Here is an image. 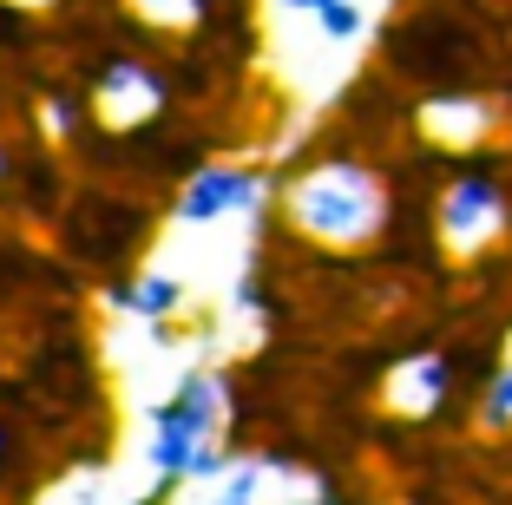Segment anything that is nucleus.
<instances>
[{"label":"nucleus","mask_w":512,"mask_h":505,"mask_svg":"<svg viewBox=\"0 0 512 505\" xmlns=\"http://www.w3.org/2000/svg\"><path fill=\"white\" fill-rule=\"evenodd\" d=\"M276 204H283V223L302 243L335 250V256L381 243L388 223H394L388 178H381L368 158H309V164H296L283 178V191H276Z\"/></svg>","instance_id":"obj_1"},{"label":"nucleus","mask_w":512,"mask_h":505,"mask_svg":"<svg viewBox=\"0 0 512 505\" xmlns=\"http://www.w3.org/2000/svg\"><path fill=\"white\" fill-rule=\"evenodd\" d=\"M224 414H230V387L211 368H184L171 381V394L151 407V433H145V466L158 479H184V486H211L230 473L224 453Z\"/></svg>","instance_id":"obj_2"},{"label":"nucleus","mask_w":512,"mask_h":505,"mask_svg":"<svg viewBox=\"0 0 512 505\" xmlns=\"http://www.w3.org/2000/svg\"><path fill=\"white\" fill-rule=\"evenodd\" d=\"M512 223V197H506V178L493 164H460L440 191V210H434V230L453 256H480L506 237Z\"/></svg>","instance_id":"obj_3"},{"label":"nucleus","mask_w":512,"mask_h":505,"mask_svg":"<svg viewBox=\"0 0 512 505\" xmlns=\"http://www.w3.org/2000/svg\"><path fill=\"white\" fill-rule=\"evenodd\" d=\"M263 197H270V178L256 164H197V171H184V191L171 197V223L178 230H204V223L256 210Z\"/></svg>","instance_id":"obj_4"},{"label":"nucleus","mask_w":512,"mask_h":505,"mask_svg":"<svg viewBox=\"0 0 512 505\" xmlns=\"http://www.w3.org/2000/svg\"><path fill=\"white\" fill-rule=\"evenodd\" d=\"M447 394H453V361L447 355H414L388 381V407L401 420H434L447 407Z\"/></svg>","instance_id":"obj_5"},{"label":"nucleus","mask_w":512,"mask_h":505,"mask_svg":"<svg viewBox=\"0 0 512 505\" xmlns=\"http://www.w3.org/2000/svg\"><path fill=\"white\" fill-rule=\"evenodd\" d=\"M106 302L132 322H171L184 309V283L178 276H158V269H138V276H119L106 283Z\"/></svg>","instance_id":"obj_6"},{"label":"nucleus","mask_w":512,"mask_h":505,"mask_svg":"<svg viewBox=\"0 0 512 505\" xmlns=\"http://www.w3.org/2000/svg\"><path fill=\"white\" fill-rule=\"evenodd\" d=\"M276 14L283 20H309L316 40H329V46H355L368 33V7L362 0H276Z\"/></svg>","instance_id":"obj_7"},{"label":"nucleus","mask_w":512,"mask_h":505,"mask_svg":"<svg viewBox=\"0 0 512 505\" xmlns=\"http://www.w3.org/2000/svg\"><path fill=\"white\" fill-rule=\"evenodd\" d=\"M480 433H512V335H506V355H499V368L480 381Z\"/></svg>","instance_id":"obj_8"},{"label":"nucleus","mask_w":512,"mask_h":505,"mask_svg":"<svg viewBox=\"0 0 512 505\" xmlns=\"http://www.w3.org/2000/svg\"><path fill=\"white\" fill-rule=\"evenodd\" d=\"M263 473H270V460L230 466L224 479H211V499H204V505H256V499H263Z\"/></svg>","instance_id":"obj_9"},{"label":"nucleus","mask_w":512,"mask_h":505,"mask_svg":"<svg viewBox=\"0 0 512 505\" xmlns=\"http://www.w3.org/2000/svg\"><path fill=\"white\" fill-rule=\"evenodd\" d=\"M178 486H184V479H158L151 492H138V499H125V505H171V499H178Z\"/></svg>","instance_id":"obj_10"},{"label":"nucleus","mask_w":512,"mask_h":505,"mask_svg":"<svg viewBox=\"0 0 512 505\" xmlns=\"http://www.w3.org/2000/svg\"><path fill=\"white\" fill-rule=\"evenodd\" d=\"M296 505H342V499H335V492L322 486V492H309V499H296Z\"/></svg>","instance_id":"obj_11"}]
</instances>
